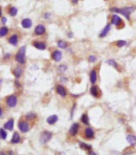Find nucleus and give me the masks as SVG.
<instances>
[{"label":"nucleus","instance_id":"nucleus-1","mask_svg":"<svg viewBox=\"0 0 136 155\" xmlns=\"http://www.w3.org/2000/svg\"><path fill=\"white\" fill-rule=\"evenodd\" d=\"M135 10L134 7H123V8H116V7H113L111 9V11H114L116 13H120L123 15H124L127 19H130V15L131 13H132Z\"/></svg>","mask_w":136,"mask_h":155},{"label":"nucleus","instance_id":"nucleus-2","mask_svg":"<svg viewBox=\"0 0 136 155\" xmlns=\"http://www.w3.org/2000/svg\"><path fill=\"white\" fill-rule=\"evenodd\" d=\"M25 52H26V47L23 46L19 48V52L16 54V57L15 60L16 61H18L19 64H24L26 62V59H25Z\"/></svg>","mask_w":136,"mask_h":155},{"label":"nucleus","instance_id":"nucleus-3","mask_svg":"<svg viewBox=\"0 0 136 155\" xmlns=\"http://www.w3.org/2000/svg\"><path fill=\"white\" fill-rule=\"evenodd\" d=\"M52 138V133L49 132V131H44L41 133L40 136V143L41 144H46Z\"/></svg>","mask_w":136,"mask_h":155},{"label":"nucleus","instance_id":"nucleus-4","mask_svg":"<svg viewBox=\"0 0 136 155\" xmlns=\"http://www.w3.org/2000/svg\"><path fill=\"white\" fill-rule=\"evenodd\" d=\"M111 23L115 25L119 28H122L124 27V23L122 20V18L117 15H114L111 18Z\"/></svg>","mask_w":136,"mask_h":155},{"label":"nucleus","instance_id":"nucleus-5","mask_svg":"<svg viewBox=\"0 0 136 155\" xmlns=\"http://www.w3.org/2000/svg\"><path fill=\"white\" fill-rule=\"evenodd\" d=\"M78 129H79V124L74 123L69 129V133L71 135V136H75L78 132Z\"/></svg>","mask_w":136,"mask_h":155},{"label":"nucleus","instance_id":"nucleus-6","mask_svg":"<svg viewBox=\"0 0 136 155\" xmlns=\"http://www.w3.org/2000/svg\"><path fill=\"white\" fill-rule=\"evenodd\" d=\"M6 104L10 108H13L17 104V98L15 96H10L6 100Z\"/></svg>","mask_w":136,"mask_h":155},{"label":"nucleus","instance_id":"nucleus-7","mask_svg":"<svg viewBox=\"0 0 136 155\" xmlns=\"http://www.w3.org/2000/svg\"><path fill=\"white\" fill-rule=\"evenodd\" d=\"M62 54L60 51L59 50H55L51 54V58L56 62H59L62 60Z\"/></svg>","mask_w":136,"mask_h":155},{"label":"nucleus","instance_id":"nucleus-8","mask_svg":"<svg viewBox=\"0 0 136 155\" xmlns=\"http://www.w3.org/2000/svg\"><path fill=\"white\" fill-rule=\"evenodd\" d=\"M56 92H57V93L59 96H62V97H65V96H67V94L66 88L64 86H62V85H58L56 87Z\"/></svg>","mask_w":136,"mask_h":155},{"label":"nucleus","instance_id":"nucleus-9","mask_svg":"<svg viewBox=\"0 0 136 155\" xmlns=\"http://www.w3.org/2000/svg\"><path fill=\"white\" fill-rule=\"evenodd\" d=\"M19 129L21 132L23 133H26L28 132L29 129H30V126L28 123H26L25 121H20L19 123Z\"/></svg>","mask_w":136,"mask_h":155},{"label":"nucleus","instance_id":"nucleus-10","mask_svg":"<svg viewBox=\"0 0 136 155\" xmlns=\"http://www.w3.org/2000/svg\"><path fill=\"white\" fill-rule=\"evenodd\" d=\"M90 93L94 97H98L99 96H100L101 92H100V90L98 88L97 86H92L90 87Z\"/></svg>","mask_w":136,"mask_h":155},{"label":"nucleus","instance_id":"nucleus-11","mask_svg":"<svg viewBox=\"0 0 136 155\" xmlns=\"http://www.w3.org/2000/svg\"><path fill=\"white\" fill-rule=\"evenodd\" d=\"M45 32H46V28H45V27L42 24L38 25L34 29V33L38 35H42Z\"/></svg>","mask_w":136,"mask_h":155},{"label":"nucleus","instance_id":"nucleus-12","mask_svg":"<svg viewBox=\"0 0 136 155\" xmlns=\"http://www.w3.org/2000/svg\"><path fill=\"white\" fill-rule=\"evenodd\" d=\"M85 138L87 139H92L95 138V132L90 127H88L85 129Z\"/></svg>","mask_w":136,"mask_h":155},{"label":"nucleus","instance_id":"nucleus-13","mask_svg":"<svg viewBox=\"0 0 136 155\" xmlns=\"http://www.w3.org/2000/svg\"><path fill=\"white\" fill-rule=\"evenodd\" d=\"M90 81L91 84H95L97 81V72L95 69H92L90 72Z\"/></svg>","mask_w":136,"mask_h":155},{"label":"nucleus","instance_id":"nucleus-14","mask_svg":"<svg viewBox=\"0 0 136 155\" xmlns=\"http://www.w3.org/2000/svg\"><path fill=\"white\" fill-rule=\"evenodd\" d=\"M126 141H127V142L132 146H134L136 145V137L133 134L127 135V137H126Z\"/></svg>","mask_w":136,"mask_h":155},{"label":"nucleus","instance_id":"nucleus-15","mask_svg":"<svg viewBox=\"0 0 136 155\" xmlns=\"http://www.w3.org/2000/svg\"><path fill=\"white\" fill-rule=\"evenodd\" d=\"M110 30H111V24L108 23V24H106V26L103 28V30L102 31V32L100 33V35H99V37H100V38H103V37L106 36L107 34L109 33V32H110Z\"/></svg>","mask_w":136,"mask_h":155},{"label":"nucleus","instance_id":"nucleus-16","mask_svg":"<svg viewBox=\"0 0 136 155\" xmlns=\"http://www.w3.org/2000/svg\"><path fill=\"white\" fill-rule=\"evenodd\" d=\"M33 46L34 47H36L39 50H45L47 47L46 44H44L42 42H34L33 43Z\"/></svg>","mask_w":136,"mask_h":155},{"label":"nucleus","instance_id":"nucleus-17","mask_svg":"<svg viewBox=\"0 0 136 155\" xmlns=\"http://www.w3.org/2000/svg\"><path fill=\"white\" fill-rule=\"evenodd\" d=\"M59 120V117L57 115H51L47 119V122L49 125H54V123H56L57 121Z\"/></svg>","mask_w":136,"mask_h":155},{"label":"nucleus","instance_id":"nucleus-18","mask_svg":"<svg viewBox=\"0 0 136 155\" xmlns=\"http://www.w3.org/2000/svg\"><path fill=\"white\" fill-rule=\"evenodd\" d=\"M32 25V22L30 18H24L22 21V26L24 28H30Z\"/></svg>","mask_w":136,"mask_h":155},{"label":"nucleus","instance_id":"nucleus-19","mask_svg":"<svg viewBox=\"0 0 136 155\" xmlns=\"http://www.w3.org/2000/svg\"><path fill=\"white\" fill-rule=\"evenodd\" d=\"M4 128L8 129V130H12L13 128H14V121L13 119H11V120H9L5 125H4Z\"/></svg>","mask_w":136,"mask_h":155},{"label":"nucleus","instance_id":"nucleus-20","mask_svg":"<svg viewBox=\"0 0 136 155\" xmlns=\"http://www.w3.org/2000/svg\"><path fill=\"white\" fill-rule=\"evenodd\" d=\"M22 73H23V69H22V67H15V69H14V71H13L14 76H15V77H17V78H19V77H20L21 75H22Z\"/></svg>","mask_w":136,"mask_h":155},{"label":"nucleus","instance_id":"nucleus-21","mask_svg":"<svg viewBox=\"0 0 136 155\" xmlns=\"http://www.w3.org/2000/svg\"><path fill=\"white\" fill-rule=\"evenodd\" d=\"M19 141H20V136H19V134L17 132L14 133V135H13L12 139H11V143L17 144V143H19Z\"/></svg>","mask_w":136,"mask_h":155},{"label":"nucleus","instance_id":"nucleus-22","mask_svg":"<svg viewBox=\"0 0 136 155\" xmlns=\"http://www.w3.org/2000/svg\"><path fill=\"white\" fill-rule=\"evenodd\" d=\"M9 43L11 44L12 45H17L18 43V35H13L12 36H11V38L9 39Z\"/></svg>","mask_w":136,"mask_h":155},{"label":"nucleus","instance_id":"nucleus-23","mask_svg":"<svg viewBox=\"0 0 136 155\" xmlns=\"http://www.w3.org/2000/svg\"><path fill=\"white\" fill-rule=\"evenodd\" d=\"M81 121L83 122L84 125H89V117H88V116H87V113H83V115H82Z\"/></svg>","mask_w":136,"mask_h":155},{"label":"nucleus","instance_id":"nucleus-24","mask_svg":"<svg viewBox=\"0 0 136 155\" xmlns=\"http://www.w3.org/2000/svg\"><path fill=\"white\" fill-rule=\"evenodd\" d=\"M80 147L83 149V150H87L88 152L92 150L91 146H90V145H87L86 143H83V142H81L80 143Z\"/></svg>","mask_w":136,"mask_h":155},{"label":"nucleus","instance_id":"nucleus-25","mask_svg":"<svg viewBox=\"0 0 136 155\" xmlns=\"http://www.w3.org/2000/svg\"><path fill=\"white\" fill-rule=\"evenodd\" d=\"M57 45L60 48H67V46H68V44L64 40H59L57 42Z\"/></svg>","mask_w":136,"mask_h":155},{"label":"nucleus","instance_id":"nucleus-26","mask_svg":"<svg viewBox=\"0 0 136 155\" xmlns=\"http://www.w3.org/2000/svg\"><path fill=\"white\" fill-rule=\"evenodd\" d=\"M106 63H107L109 65H111V66H112L113 67H114L115 69H118V70L119 69V65H118V64L116 63V61H114V60H107V61H106Z\"/></svg>","mask_w":136,"mask_h":155},{"label":"nucleus","instance_id":"nucleus-27","mask_svg":"<svg viewBox=\"0 0 136 155\" xmlns=\"http://www.w3.org/2000/svg\"><path fill=\"white\" fill-rule=\"evenodd\" d=\"M8 33V28L6 27H2L0 28V37H3Z\"/></svg>","mask_w":136,"mask_h":155},{"label":"nucleus","instance_id":"nucleus-28","mask_svg":"<svg viewBox=\"0 0 136 155\" xmlns=\"http://www.w3.org/2000/svg\"><path fill=\"white\" fill-rule=\"evenodd\" d=\"M17 13H18L17 8H15V7H11L10 11H9V14H10V15H11V16H15V15H17Z\"/></svg>","mask_w":136,"mask_h":155},{"label":"nucleus","instance_id":"nucleus-29","mask_svg":"<svg viewBox=\"0 0 136 155\" xmlns=\"http://www.w3.org/2000/svg\"><path fill=\"white\" fill-rule=\"evenodd\" d=\"M0 137L2 139H6L7 137V133L3 129H0Z\"/></svg>","mask_w":136,"mask_h":155},{"label":"nucleus","instance_id":"nucleus-30","mask_svg":"<svg viewBox=\"0 0 136 155\" xmlns=\"http://www.w3.org/2000/svg\"><path fill=\"white\" fill-rule=\"evenodd\" d=\"M126 44V42L125 40H119V41L116 42V45H117V47H124Z\"/></svg>","mask_w":136,"mask_h":155},{"label":"nucleus","instance_id":"nucleus-31","mask_svg":"<svg viewBox=\"0 0 136 155\" xmlns=\"http://www.w3.org/2000/svg\"><path fill=\"white\" fill-rule=\"evenodd\" d=\"M88 60H89V62H90V63H95V62L97 60V58H96L95 55H90L89 56V58H88Z\"/></svg>","mask_w":136,"mask_h":155},{"label":"nucleus","instance_id":"nucleus-32","mask_svg":"<svg viewBox=\"0 0 136 155\" xmlns=\"http://www.w3.org/2000/svg\"><path fill=\"white\" fill-rule=\"evenodd\" d=\"M67 67L66 65H64V64L60 65V66L59 67V70L61 72H66V71H67Z\"/></svg>","mask_w":136,"mask_h":155},{"label":"nucleus","instance_id":"nucleus-33","mask_svg":"<svg viewBox=\"0 0 136 155\" xmlns=\"http://www.w3.org/2000/svg\"><path fill=\"white\" fill-rule=\"evenodd\" d=\"M36 117V114H34V113H28L26 115V118L27 119H34V118H35Z\"/></svg>","mask_w":136,"mask_h":155},{"label":"nucleus","instance_id":"nucleus-34","mask_svg":"<svg viewBox=\"0 0 136 155\" xmlns=\"http://www.w3.org/2000/svg\"><path fill=\"white\" fill-rule=\"evenodd\" d=\"M88 154H89V155H97V154H96L94 151H92V150L89 151V152H88Z\"/></svg>","mask_w":136,"mask_h":155},{"label":"nucleus","instance_id":"nucleus-35","mask_svg":"<svg viewBox=\"0 0 136 155\" xmlns=\"http://www.w3.org/2000/svg\"><path fill=\"white\" fill-rule=\"evenodd\" d=\"M71 1H72V3H73V4H77L78 2V0H71Z\"/></svg>","mask_w":136,"mask_h":155},{"label":"nucleus","instance_id":"nucleus-36","mask_svg":"<svg viewBox=\"0 0 136 155\" xmlns=\"http://www.w3.org/2000/svg\"><path fill=\"white\" fill-rule=\"evenodd\" d=\"M2 22H3V23H5L6 22V17H3V18H2Z\"/></svg>","mask_w":136,"mask_h":155},{"label":"nucleus","instance_id":"nucleus-37","mask_svg":"<svg viewBox=\"0 0 136 155\" xmlns=\"http://www.w3.org/2000/svg\"><path fill=\"white\" fill-rule=\"evenodd\" d=\"M2 115H3V111L1 109H0V117H2Z\"/></svg>","mask_w":136,"mask_h":155},{"label":"nucleus","instance_id":"nucleus-38","mask_svg":"<svg viewBox=\"0 0 136 155\" xmlns=\"http://www.w3.org/2000/svg\"><path fill=\"white\" fill-rule=\"evenodd\" d=\"M2 16V9H1V7H0V17Z\"/></svg>","mask_w":136,"mask_h":155},{"label":"nucleus","instance_id":"nucleus-39","mask_svg":"<svg viewBox=\"0 0 136 155\" xmlns=\"http://www.w3.org/2000/svg\"><path fill=\"white\" fill-rule=\"evenodd\" d=\"M0 155H5V153L3 152H0Z\"/></svg>","mask_w":136,"mask_h":155},{"label":"nucleus","instance_id":"nucleus-40","mask_svg":"<svg viewBox=\"0 0 136 155\" xmlns=\"http://www.w3.org/2000/svg\"><path fill=\"white\" fill-rule=\"evenodd\" d=\"M2 84V80H0V85Z\"/></svg>","mask_w":136,"mask_h":155}]
</instances>
